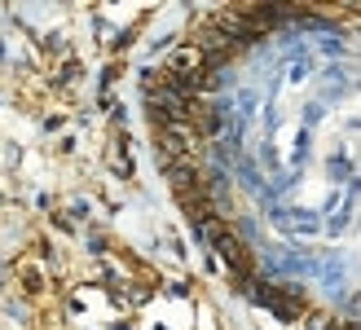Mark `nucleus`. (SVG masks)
<instances>
[{"label":"nucleus","instance_id":"obj_3","mask_svg":"<svg viewBox=\"0 0 361 330\" xmlns=\"http://www.w3.org/2000/svg\"><path fill=\"white\" fill-rule=\"evenodd\" d=\"M357 185H361V168H357Z\"/></svg>","mask_w":361,"mask_h":330},{"label":"nucleus","instance_id":"obj_1","mask_svg":"<svg viewBox=\"0 0 361 330\" xmlns=\"http://www.w3.org/2000/svg\"><path fill=\"white\" fill-rule=\"evenodd\" d=\"M207 238H212V247H216V255H225V264L238 273V278L247 282V247L238 243V238H233L229 229H221V225H212L207 229Z\"/></svg>","mask_w":361,"mask_h":330},{"label":"nucleus","instance_id":"obj_2","mask_svg":"<svg viewBox=\"0 0 361 330\" xmlns=\"http://www.w3.org/2000/svg\"><path fill=\"white\" fill-rule=\"evenodd\" d=\"M344 273H348L344 255H339V260H335V255H317V278L326 282L331 291H339V286H344Z\"/></svg>","mask_w":361,"mask_h":330}]
</instances>
